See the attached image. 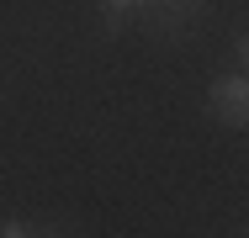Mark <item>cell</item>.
Listing matches in <instances>:
<instances>
[{"mask_svg": "<svg viewBox=\"0 0 249 238\" xmlns=\"http://www.w3.org/2000/svg\"><path fill=\"white\" fill-rule=\"evenodd\" d=\"M27 233H32V228H27L21 217H5V222H0V238H27Z\"/></svg>", "mask_w": 249, "mask_h": 238, "instance_id": "7a4b0ae2", "label": "cell"}, {"mask_svg": "<svg viewBox=\"0 0 249 238\" xmlns=\"http://www.w3.org/2000/svg\"><path fill=\"white\" fill-rule=\"evenodd\" d=\"M207 111L228 127H244L249 122V80L244 74H217L207 85Z\"/></svg>", "mask_w": 249, "mask_h": 238, "instance_id": "6da1fadb", "label": "cell"}, {"mask_svg": "<svg viewBox=\"0 0 249 238\" xmlns=\"http://www.w3.org/2000/svg\"><path fill=\"white\" fill-rule=\"evenodd\" d=\"M149 0H106V11H117V16H127V11H143Z\"/></svg>", "mask_w": 249, "mask_h": 238, "instance_id": "3957f363", "label": "cell"}, {"mask_svg": "<svg viewBox=\"0 0 249 238\" xmlns=\"http://www.w3.org/2000/svg\"><path fill=\"white\" fill-rule=\"evenodd\" d=\"M159 5H175V0H159Z\"/></svg>", "mask_w": 249, "mask_h": 238, "instance_id": "277c9868", "label": "cell"}]
</instances>
